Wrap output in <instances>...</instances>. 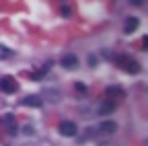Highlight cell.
Masks as SVG:
<instances>
[{
    "label": "cell",
    "mask_w": 148,
    "mask_h": 146,
    "mask_svg": "<svg viewBox=\"0 0 148 146\" xmlns=\"http://www.w3.org/2000/svg\"><path fill=\"white\" fill-rule=\"evenodd\" d=\"M16 88H18V84H16V80L12 76H2L0 78V90H2V93L12 95V93H16Z\"/></svg>",
    "instance_id": "6da1fadb"
},
{
    "label": "cell",
    "mask_w": 148,
    "mask_h": 146,
    "mask_svg": "<svg viewBox=\"0 0 148 146\" xmlns=\"http://www.w3.org/2000/svg\"><path fill=\"white\" fill-rule=\"evenodd\" d=\"M58 130H60V134H62V136L72 138V136H76V123L70 121V119H64V121H60Z\"/></svg>",
    "instance_id": "7a4b0ae2"
},
{
    "label": "cell",
    "mask_w": 148,
    "mask_h": 146,
    "mask_svg": "<svg viewBox=\"0 0 148 146\" xmlns=\"http://www.w3.org/2000/svg\"><path fill=\"white\" fill-rule=\"evenodd\" d=\"M2 125H4V130H6L10 136L16 134V119H14V115H4V117H2Z\"/></svg>",
    "instance_id": "3957f363"
},
{
    "label": "cell",
    "mask_w": 148,
    "mask_h": 146,
    "mask_svg": "<svg viewBox=\"0 0 148 146\" xmlns=\"http://www.w3.org/2000/svg\"><path fill=\"white\" fill-rule=\"evenodd\" d=\"M121 66H125L127 72H132V74H136V72H140V64H136L134 60H130V58H119L117 60Z\"/></svg>",
    "instance_id": "277c9868"
},
{
    "label": "cell",
    "mask_w": 148,
    "mask_h": 146,
    "mask_svg": "<svg viewBox=\"0 0 148 146\" xmlns=\"http://www.w3.org/2000/svg\"><path fill=\"white\" fill-rule=\"evenodd\" d=\"M60 64H62L64 68H74V66L78 64V58L74 56V53H66V56L60 60Z\"/></svg>",
    "instance_id": "5b68a950"
},
{
    "label": "cell",
    "mask_w": 148,
    "mask_h": 146,
    "mask_svg": "<svg viewBox=\"0 0 148 146\" xmlns=\"http://www.w3.org/2000/svg\"><path fill=\"white\" fill-rule=\"evenodd\" d=\"M21 103H23V105H29V107H39V105H43V99L37 97V95H29V97H25Z\"/></svg>",
    "instance_id": "8992f818"
},
{
    "label": "cell",
    "mask_w": 148,
    "mask_h": 146,
    "mask_svg": "<svg viewBox=\"0 0 148 146\" xmlns=\"http://www.w3.org/2000/svg\"><path fill=\"white\" fill-rule=\"evenodd\" d=\"M136 27H138V19H136V16H130V19L125 21V25H123V31L125 33H134Z\"/></svg>",
    "instance_id": "52a82bcc"
},
{
    "label": "cell",
    "mask_w": 148,
    "mask_h": 146,
    "mask_svg": "<svg viewBox=\"0 0 148 146\" xmlns=\"http://www.w3.org/2000/svg\"><path fill=\"white\" fill-rule=\"evenodd\" d=\"M107 97H123V88H119V86H107Z\"/></svg>",
    "instance_id": "ba28073f"
},
{
    "label": "cell",
    "mask_w": 148,
    "mask_h": 146,
    "mask_svg": "<svg viewBox=\"0 0 148 146\" xmlns=\"http://www.w3.org/2000/svg\"><path fill=\"white\" fill-rule=\"evenodd\" d=\"M115 127H117V125H115L113 121H103V123H101V132H103V134H111V132H115Z\"/></svg>",
    "instance_id": "9c48e42d"
},
{
    "label": "cell",
    "mask_w": 148,
    "mask_h": 146,
    "mask_svg": "<svg viewBox=\"0 0 148 146\" xmlns=\"http://www.w3.org/2000/svg\"><path fill=\"white\" fill-rule=\"evenodd\" d=\"M10 53H12V51H10L6 45H2V43H0V60H6V58L10 56Z\"/></svg>",
    "instance_id": "30bf717a"
},
{
    "label": "cell",
    "mask_w": 148,
    "mask_h": 146,
    "mask_svg": "<svg viewBox=\"0 0 148 146\" xmlns=\"http://www.w3.org/2000/svg\"><path fill=\"white\" fill-rule=\"evenodd\" d=\"M76 88H78V90H80V93H84V90H86V86H84V84H82V82H76Z\"/></svg>",
    "instance_id": "8fae6325"
},
{
    "label": "cell",
    "mask_w": 148,
    "mask_h": 146,
    "mask_svg": "<svg viewBox=\"0 0 148 146\" xmlns=\"http://www.w3.org/2000/svg\"><path fill=\"white\" fill-rule=\"evenodd\" d=\"M101 146H115V144H101Z\"/></svg>",
    "instance_id": "7c38bea8"
}]
</instances>
